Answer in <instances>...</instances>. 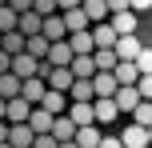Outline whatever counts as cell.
Segmentation results:
<instances>
[{"mask_svg": "<svg viewBox=\"0 0 152 148\" xmlns=\"http://www.w3.org/2000/svg\"><path fill=\"white\" fill-rule=\"evenodd\" d=\"M100 140H104V132H100L96 124H88V128H76V148H100Z\"/></svg>", "mask_w": 152, "mask_h": 148, "instance_id": "603a6c76", "label": "cell"}, {"mask_svg": "<svg viewBox=\"0 0 152 148\" xmlns=\"http://www.w3.org/2000/svg\"><path fill=\"white\" fill-rule=\"evenodd\" d=\"M132 124L152 128V100H140V104H136V112H132Z\"/></svg>", "mask_w": 152, "mask_h": 148, "instance_id": "f546056e", "label": "cell"}, {"mask_svg": "<svg viewBox=\"0 0 152 148\" xmlns=\"http://www.w3.org/2000/svg\"><path fill=\"white\" fill-rule=\"evenodd\" d=\"M16 20H20V16L4 4V8H0V36H4V32H16Z\"/></svg>", "mask_w": 152, "mask_h": 148, "instance_id": "1f68e13d", "label": "cell"}, {"mask_svg": "<svg viewBox=\"0 0 152 148\" xmlns=\"http://www.w3.org/2000/svg\"><path fill=\"white\" fill-rule=\"evenodd\" d=\"M24 44H28V40H24L20 32H4V36H0V52H8V56H20Z\"/></svg>", "mask_w": 152, "mask_h": 148, "instance_id": "484cf974", "label": "cell"}, {"mask_svg": "<svg viewBox=\"0 0 152 148\" xmlns=\"http://www.w3.org/2000/svg\"><path fill=\"white\" fill-rule=\"evenodd\" d=\"M48 68H68V64H72V48H68V40H60V44H52V48H48Z\"/></svg>", "mask_w": 152, "mask_h": 148, "instance_id": "9c48e42d", "label": "cell"}, {"mask_svg": "<svg viewBox=\"0 0 152 148\" xmlns=\"http://www.w3.org/2000/svg\"><path fill=\"white\" fill-rule=\"evenodd\" d=\"M48 48H52V44H48L44 36H28V44H24V52H28L32 60H48Z\"/></svg>", "mask_w": 152, "mask_h": 148, "instance_id": "83f0119b", "label": "cell"}, {"mask_svg": "<svg viewBox=\"0 0 152 148\" xmlns=\"http://www.w3.org/2000/svg\"><path fill=\"white\" fill-rule=\"evenodd\" d=\"M136 92H140V100H152V76H140L136 80Z\"/></svg>", "mask_w": 152, "mask_h": 148, "instance_id": "836d02e7", "label": "cell"}, {"mask_svg": "<svg viewBox=\"0 0 152 148\" xmlns=\"http://www.w3.org/2000/svg\"><path fill=\"white\" fill-rule=\"evenodd\" d=\"M104 4H108V16H116V12H132L128 0H104Z\"/></svg>", "mask_w": 152, "mask_h": 148, "instance_id": "e575fe53", "label": "cell"}, {"mask_svg": "<svg viewBox=\"0 0 152 148\" xmlns=\"http://www.w3.org/2000/svg\"><path fill=\"white\" fill-rule=\"evenodd\" d=\"M44 92H48V84L40 76H32V80H20V100H28L32 108H36L40 100H44Z\"/></svg>", "mask_w": 152, "mask_h": 148, "instance_id": "5b68a950", "label": "cell"}, {"mask_svg": "<svg viewBox=\"0 0 152 148\" xmlns=\"http://www.w3.org/2000/svg\"><path fill=\"white\" fill-rule=\"evenodd\" d=\"M92 112H96V124H100V128H108V124H112L116 116H120L112 100H92Z\"/></svg>", "mask_w": 152, "mask_h": 148, "instance_id": "d6986e66", "label": "cell"}, {"mask_svg": "<svg viewBox=\"0 0 152 148\" xmlns=\"http://www.w3.org/2000/svg\"><path fill=\"white\" fill-rule=\"evenodd\" d=\"M92 64H96V72H112L120 60H116L112 48H96V52H92Z\"/></svg>", "mask_w": 152, "mask_h": 148, "instance_id": "4316f807", "label": "cell"}, {"mask_svg": "<svg viewBox=\"0 0 152 148\" xmlns=\"http://www.w3.org/2000/svg\"><path fill=\"white\" fill-rule=\"evenodd\" d=\"M112 76H116V84H120V88H136V80H140V68H136V64H116V68H112Z\"/></svg>", "mask_w": 152, "mask_h": 148, "instance_id": "e0dca14e", "label": "cell"}, {"mask_svg": "<svg viewBox=\"0 0 152 148\" xmlns=\"http://www.w3.org/2000/svg\"><path fill=\"white\" fill-rule=\"evenodd\" d=\"M0 148H12V144H0Z\"/></svg>", "mask_w": 152, "mask_h": 148, "instance_id": "7dc6e473", "label": "cell"}, {"mask_svg": "<svg viewBox=\"0 0 152 148\" xmlns=\"http://www.w3.org/2000/svg\"><path fill=\"white\" fill-rule=\"evenodd\" d=\"M52 120H56V116H48L44 108H32V116H28V128H32L36 136H44V132H52Z\"/></svg>", "mask_w": 152, "mask_h": 148, "instance_id": "d4e9b609", "label": "cell"}, {"mask_svg": "<svg viewBox=\"0 0 152 148\" xmlns=\"http://www.w3.org/2000/svg\"><path fill=\"white\" fill-rule=\"evenodd\" d=\"M44 84L52 88V92H64V96H68V88L76 84V76H72V68H48Z\"/></svg>", "mask_w": 152, "mask_h": 148, "instance_id": "3957f363", "label": "cell"}, {"mask_svg": "<svg viewBox=\"0 0 152 148\" xmlns=\"http://www.w3.org/2000/svg\"><path fill=\"white\" fill-rule=\"evenodd\" d=\"M40 36L48 40V44H60V40H68V32H64V16L56 12V16H48L44 20V28H40Z\"/></svg>", "mask_w": 152, "mask_h": 148, "instance_id": "8992f818", "label": "cell"}, {"mask_svg": "<svg viewBox=\"0 0 152 148\" xmlns=\"http://www.w3.org/2000/svg\"><path fill=\"white\" fill-rule=\"evenodd\" d=\"M128 8L132 12H144V8H152V0H128Z\"/></svg>", "mask_w": 152, "mask_h": 148, "instance_id": "ab89813d", "label": "cell"}, {"mask_svg": "<svg viewBox=\"0 0 152 148\" xmlns=\"http://www.w3.org/2000/svg\"><path fill=\"white\" fill-rule=\"evenodd\" d=\"M52 140H56V144H68V140H76V124L68 120V112L52 120Z\"/></svg>", "mask_w": 152, "mask_h": 148, "instance_id": "4fadbf2b", "label": "cell"}, {"mask_svg": "<svg viewBox=\"0 0 152 148\" xmlns=\"http://www.w3.org/2000/svg\"><path fill=\"white\" fill-rule=\"evenodd\" d=\"M88 32H92V44H96V48H116V40H120V36L112 32V24H108V20H104V24H92Z\"/></svg>", "mask_w": 152, "mask_h": 148, "instance_id": "8fae6325", "label": "cell"}, {"mask_svg": "<svg viewBox=\"0 0 152 148\" xmlns=\"http://www.w3.org/2000/svg\"><path fill=\"white\" fill-rule=\"evenodd\" d=\"M4 4H8V0H0V8H4Z\"/></svg>", "mask_w": 152, "mask_h": 148, "instance_id": "bcb514c9", "label": "cell"}, {"mask_svg": "<svg viewBox=\"0 0 152 148\" xmlns=\"http://www.w3.org/2000/svg\"><path fill=\"white\" fill-rule=\"evenodd\" d=\"M116 88H120V84H116L112 72H96V76H92V92H96V100H112Z\"/></svg>", "mask_w": 152, "mask_h": 148, "instance_id": "277c9868", "label": "cell"}, {"mask_svg": "<svg viewBox=\"0 0 152 148\" xmlns=\"http://www.w3.org/2000/svg\"><path fill=\"white\" fill-rule=\"evenodd\" d=\"M32 140H36V132L28 124H8V144L12 148H32Z\"/></svg>", "mask_w": 152, "mask_h": 148, "instance_id": "5bb4252c", "label": "cell"}, {"mask_svg": "<svg viewBox=\"0 0 152 148\" xmlns=\"http://www.w3.org/2000/svg\"><path fill=\"white\" fill-rule=\"evenodd\" d=\"M132 64L140 68V76H152V48H140V56H136Z\"/></svg>", "mask_w": 152, "mask_h": 148, "instance_id": "d6a6232c", "label": "cell"}, {"mask_svg": "<svg viewBox=\"0 0 152 148\" xmlns=\"http://www.w3.org/2000/svg\"><path fill=\"white\" fill-rule=\"evenodd\" d=\"M112 52H116V60L132 64V60L140 56V40H136V36H120V40H116V48H112Z\"/></svg>", "mask_w": 152, "mask_h": 148, "instance_id": "30bf717a", "label": "cell"}, {"mask_svg": "<svg viewBox=\"0 0 152 148\" xmlns=\"http://www.w3.org/2000/svg\"><path fill=\"white\" fill-rule=\"evenodd\" d=\"M60 148H76V140H68V144H60Z\"/></svg>", "mask_w": 152, "mask_h": 148, "instance_id": "7bdbcfd3", "label": "cell"}, {"mask_svg": "<svg viewBox=\"0 0 152 148\" xmlns=\"http://www.w3.org/2000/svg\"><path fill=\"white\" fill-rule=\"evenodd\" d=\"M32 148H60L52 140V132H44V136H36V140H32Z\"/></svg>", "mask_w": 152, "mask_h": 148, "instance_id": "8d00e7d4", "label": "cell"}, {"mask_svg": "<svg viewBox=\"0 0 152 148\" xmlns=\"http://www.w3.org/2000/svg\"><path fill=\"white\" fill-rule=\"evenodd\" d=\"M0 144H8V120H0Z\"/></svg>", "mask_w": 152, "mask_h": 148, "instance_id": "b9f144b4", "label": "cell"}, {"mask_svg": "<svg viewBox=\"0 0 152 148\" xmlns=\"http://www.w3.org/2000/svg\"><path fill=\"white\" fill-rule=\"evenodd\" d=\"M120 144H124V148H148V128L128 124V128L120 132Z\"/></svg>", "mask_w": 152, "mask_h": 148, "instance_id": "9a60e30c", "label": "cell"}, {"mask_svg": "<svg viewBox=\"0 0 152 148\" xmlns=\"http://www.w3.org/2000/svg\"><path fill=\"white\" fill-rule=\"evenodd\" d=\"M68 68H72V76H76V80H92V76H96V64H92V56H72Z\"/></svg>", "mask_w": 152, "mask_h": 148, "instance_id": "cb8c5ba5", "label": "cell"}, {"mask_svg": "<svg viewBox=\"0 0 152 148\" xmlns=\"http://www.w3.org/2000/svg\"><path fill=\"white\" fill-rule=\"evenodd\" d=\"M68 120L76 128H88V124H96V112H92V104H72L68 100Z\"/></svg>", "mask_w": 152, "mask_h": 148, "instance_id": "7c38bea8", "label": "cell"}, {"mask_svg": "<svg viewBox=\"0 0 152 148\" xmlns=\"http://www.w3.org/2000/svg\"><path fill=\"white\" fill-rule=\"evenodd\" d=\"M68 100H72V104H92V100H96V92H92V80H76V84L68 88Z\"/></svg>", "mask_w": 152, "mask_h": 148, "instance_id": "7402d4cb", "label": "cell"}, {"mask_svg": "<svg viewBox=\"0 0 152 148\" xmlns=\"http://www.w3.org/2000/svg\"><path fill=\"white\" fill-rule=\"evenodd\" d=\"M40 68H44V60H32L28 52L12 56V76H16V80H32V76H40Z\"/></svg>", "mask_w": 152, "mask_h": 148, "instance_id": "6da1fadb", "label": "cell"}, {"mask_svg": "<svg viewBox=\"0 0 152 148\" xmlns=\"http://www.w3.org/2000/svg\"><path fill=\"white\" fill-rule=\"evenodd\" d=\"M36 108H44L48 116H64V112H68V96H64V92H52V88H48V92H44V100H40Z\"/></svg>", "mask_w": 152, "mask_h": 148, "instance_id": "52a82bcc", "label": "cell"}, {"mask_svg": "<svg viewBox=\"0 0 152 148\" xmlns=\"http://www.w3.org/2000/svg\"><path fill=\"white\" fill-rule=\"evenodd\" d=\"M100 148H124V144H120V136H104V140H100Z\"/></svg>", "mask_w": 152, "mask_h": 148, "instance_id": "60d3db41", "label": "cell"}, {"mask_svg": "<svg viewBox=\"0 0 152 148\" xmlns=\"http://www.w3.org/2000/svg\"><path fill=\"white\" fill-rule=\"evenodd\" d=\"M40 28H44V20H40L36 12H24L20 20H16V32H20L24 40H28V36H40Z\"/></svg>", "mask_w": 152, "mask_h": 148, "instance_id": "ac0fdd59", "label": "cell"}, {"mask_svg": "<svg viewBox=\"0 0 152 148\" xmlns=\"http://www.w3.org/2000/svg\"><path fill=\"white\" fill-rule=\"evenodd\" d=\"M4 72H12V56H8V52H0V76H4Z\"/></svg>", "mask_w": 152, "mask_h": 148, "instance_id": "f35d334b", "label": "cell"}, {"mask_svg": "<svg viewBox=\"0 0 152 148\" xmlns=\"http://www.w3.org/2000/svg\"><path fill=\"white\" fill-rule=\"evenodd\" d=\"M0 120H4V100H0Z\"/></svg>", "mask_w": 152, "mask_h": 148, "instance_id": "ee69618b", "label": "cell"}, {"mask_svg": "<svg viewBox=\"0 0 152 148\" xmlns=\"http://www.w3.org/2000/svg\"><path fill=\"white\" fill-rule=\"evenodd\" d=\"M112 104H116V112H136V104H140V92H136V88H116Z\"/></svg>", "mask_w": 152, "mask_h": 148, "instance_id": "2e32d148", "label": "cell"}, {"mask_svg": "<svg viewBox=\"0 0 152 148\" xmlns=\"http://www.w3.org/2000/svg\"><path fill=\"white\" fill-rule=\"evenodd\" d=\"M80 12L88 16V24H104L108 20V4H104V0H84Z\"/></svg>", "mask_w": 152, "mask_h": 148, "instance_id": "ffe728a7", "label": "cell"}, {"mask_svg": "<svg viewBox=\"0 0 152 148\" xmlns=\"http://www.w3.org/2000/svg\"><path fill=\"white\" fill-rule=\"evenodd\" d=\"M32 12H36L40 20H48V16H56L60 8H56V0H32Z\"/></svg>", "mask_w": 152, "mask_h": 148, "instance_id": "4dcf8cb0", "label": "cell"}, {"mask_svg": "<svg viewBox=\"0 0 152 148\" xmlns=\"http://www.w3.org/2000/svg\"><path fill=\"white\" fill-rule=\"evenodd\" d=\"M148 144H152V128H148Z\"/></svg>", "mask_w": 152, "mask_h": 148, "instance_id": "f6af8a7d", "label": "cell"}, {"mask_svg": "<svg viewBox=\"0 0 152 148\" xmlns=\"http://www.w3.org/2000/svg\"><path fill=\"white\" fill-rule=\"evenodd\" d=\"M60 16H64V32H68V36H72V32H88V28H92V24H88V16H84L80 8H72V12H60Z\"/></svg>", "mask_w": 152, "mask_h": 148, "instance_id": "44dd1931", "label": "cell"}, {"mask_svg": "<svg viewBox=\"0 0 152 148\" xmlns=\"http://www.w3.org/2000/svg\"><path fill=\"white\" fill-rule=\"evenodd\" d=\"M12 96H20V80H16L12 72H4V76H0V100H12Z\"/></svg>", "mask_w": 152, "mask_h": 148, "instance_id": "f1b7e54d", "label": "cell"}, {"mask_svg": "<svg viewBox=\"0 0 152 148\" xmlns=\"http://www.w3.org/2000/svg\"><path fill=\"white\" fill-rule=\"evenodd\" d=\"M84 0H56V8H60V12H72V8H80Z\"/></svg>", "mask_w": 152, "mask_h": 148, "instance_id": "74e56055", "label": "cell"}, {"mask_svg": "<svg viewBox=\"0 0 152 148\" xmlns=\"http://www.w3.org/2000/svg\"><path fill=\"white\" fill-rule=\"evenodd\" d=\"M108 24H112L116 36H136V12H116V16H108Z\"/></svg>", "mask_w": 152, "mask_h": 148, "instance_id": "ba28073f", "label": "cell"}, {"mask_svg": "<svg viewBox=\"0 0 152 148\" xmlns=\"http://www.w3.org/2000/svg\"><path fill=\"white\" fill-rule=\"evenodd\" d=\"M8 8H12L16 16H24V12H32V0H8Z\"/></svg>", "mask_w": 152, "mask_h": 148, "instance_id": "d590c367", "label": "cell"}, {"mask_svg": "<svg viewBox=\"0 0 152 148\" xmlns=\"http://www.w3.org/2000/svg\"><path fill=\"white\" fill-rule=\"evenodd\" d=\"M28 116H32V104L28 100H20V96L4 100V120H8V124H28Z\"/></svg>", "mask_w": 152, "mask_h": 148, "instance_id": "7a4b0ae2", "label": "cell"}]
</instances>
